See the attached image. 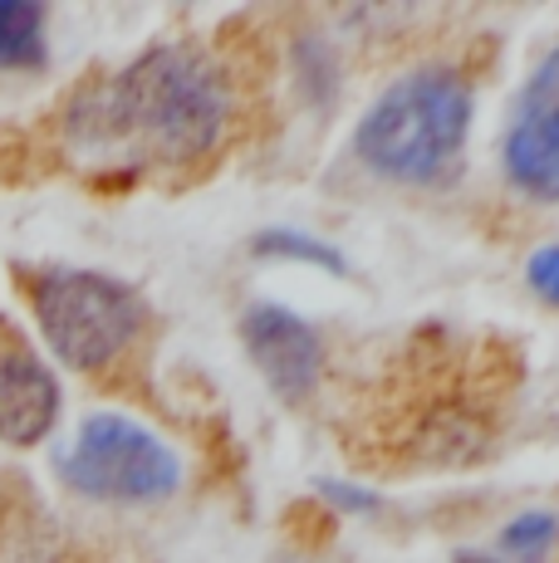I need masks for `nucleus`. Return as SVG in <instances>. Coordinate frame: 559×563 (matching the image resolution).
<instances>
[{
	"label": "nucleus",
	"instance_id": "f257e3e1",
	"mask_svg": "<svg viewBox=\"0 0 559 563\" xmlns=\"http://www.w3.org/2000/svg\"><path fill=\"white\" fill-rule=\"evenodd\" d=\"M226 123H231V89L217 64L187 45L138 54L128 69L94 84L69 108L74 143L167 167L207 157L221 143Z\"/></svg>",
	"mask_w": 559,
	"mask_h": 563
},
{
	"label": "nucleus",
	"instance_id": "f03ea898",
	"mask_svg": "<svg viewBox=\"0 0 559 563\" xmlns=\"http://www.w3.org/2000/svg\"><path fill=\"white\" fill-rule=\"evenodd\" d=\"M471 128V79L451 64H427L383 89L353 133L363 167L397 187H432L457 167Z\"/></svg>",
	"mask_w": 559,
	"mask_h": 563
},
{
	"label": "nucleus",
	"instance_id": "7ed1b4c3",
	"mask_svg": "<svg viewBox=\"0 0 559 563\" xmlns=\"http://www.w3.org/2000/svg\"><path fill=\"white\" fill-rule=\"evenodd\" d=\"M50 353L74 373H99L143 329V299L94 269H45L30 289Z\"/></svg>",
	"mask_w": 559,
	"mask_h": 563
},
{
	"label": "nucleus",
	"instance_id": "20e7f679",
	"mask_svg": "<svg viewBox=\"0 0 559 563\" xmlns=\"http://www.w3.org/2000/svg\"><path fill=\"white\" fill-rule=\"evenodd\" d=\"M64 481L89 500H118V505H153L177 490L182 471L177 456L153 437L147 427L128 417H89L79 437L69 441L59 461Z\"/></svg>",
	"mask_w": 559,
	"mask_h": 563
},
{
	"label": "nucleus",
	"instance_id": "39448f33",
	"mask_svg": "<svg viewBox=\"0 0 559 563\" xmlns=\"http://www.w3.org/2000/svg\"><path fill=\"white\" fill-rule=\"evenodd\" d=\"M501 162L520 197L545 206L559 201V45L535 64V74L515 99Z\"/></svg>",
	"mask_w": 559,
	"mask_h": 563
},
{
	"label": "nucleus",
	"instance_id": "423d86ee",
	"mask_svg": "<svg viewBox=\"0 0 559 563\" xmlns=\"http://www.w3.org/2000/svg\"><path fill=\"white\" fill-rule=\"evenodd\" d=\"M241 339L251 349V363L261 367V377L285 402H305L319 387L325 343H319V333L299 313H289L280 305H251L241 319Z\"/></svg>",
	"mask_w": 559,
	"mask_h": 563
},
{
	"label": "nucleus",
	"instance_id": "0eeeda50",
	"mask_svg": "<svg viewBox=\"0 0 559 563\" xmlns=\"http://www.w3.org/2000/svg\"><path fill=\"white\" fill-rule=\"evenodd\" d=\"M59 417V383L25 343L0 349V441L35 446Z\"/></svg>",
	"mask_w": 559,
	"mask_h": 563
},
{
	"label": "nucleus",
	"instance_id": "6e6552de",
	"mask_svg": "<svg viewBox=\"0 0 559 563\" xmlns=\"http://www.w3.org/2000/svg\"><path fill=\"white\" fill-rule=\"evenodd\" d=\"M45 20L35 0H0V69H40L45 64Z\"/></svg>",
	"mask_w": 559,
	"mask_h": 563
},
{
	"label": "nucleus",
	"instance_id": "1a4fd4ad",
	"mask_svg": "<svg viewBox=\"0 0 559 563\" xmlns=\"http://www.w3.org/2000/svg\"><path fill=\"white\" fill-rule=\"evenodd\" d=\"M555 539H559V515L530 510V515L505 525L501 549H505V559H515V563H540L555 549Z\"/></svg>",
	"mask_w": 559,
	"mask_h": 563
},
{
	"label": "nucleus",
	"instance_id": "9d476101",
	"mask_svg": "<svg viewBox=\"0 0 559 563\" xmlns=\"http://www.w3.org/2000/svg\"><path fill=\"white\" fill-rule=\"evenodd\" d=\"M255 255L265 260H299V265H319V269H343V255L335 245L315 241V235H299V231H265L255 235Z\"/></svg>",
	"mask_w": 559,
	"mask_h": 563
},
{
	"label": "nucleus",
	"instance_id": "9b49d317",
	"mask_svg": "<svg viewBox=\"0 0 559 563\" xmlns=\"http://www.w3.org/2000/svg\"><path fill=\"white\" fill-rule=\"evenodd\" d=\"M525 279H530V289L545 299V305H559V245L535 251L530 265H525Z\"/></svg>",
	"mask_w": 559,
	"mask_h": 563
},
{
	"label": "nucleus",
	"instance_id": "f8f14e48",
	"mask_svg": "<svg viewBox=\"0 0 559 563\" xmlns=\"http://www.w3.org/2000/svg\"><path fill=\"white\" fill-rule=\"evenodd\" d=\"M319 490H325L335 505H343V510H373V495L369 490H349V485H329V481L319 485Z\"/></svg>",
	"mask_w": 559,
	"mask_h": 563
},
{
	"label": "nucleus",
	"instance_id": "ddd939ff",
	"mask_svg": "<svg viewBox=\"0 0 559 563\" xmlns=\"http://www.w3.org/2000/svg\"><path fill=\"white\" fill-rule=\"evenodd\" d=\"M451 563H501V559H491V554H457Z\"/></svg>",
	"mask_w": 559,
	"mask_h": 563
}]
</instances>
